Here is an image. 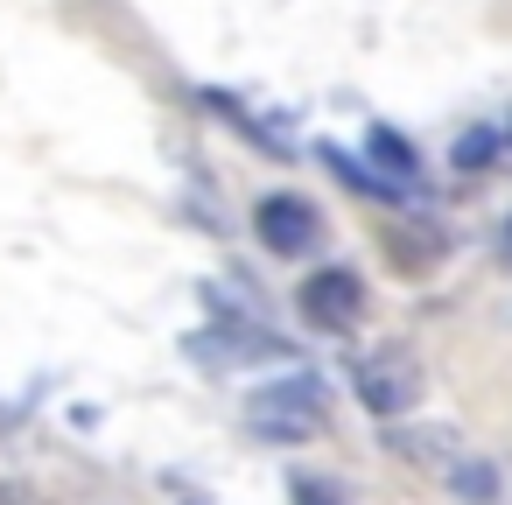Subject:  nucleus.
I'll use <instances>...</instances> for the list:
<instances>
[{"mask_svg": "<svg viewBox=\"0 0 512 505\" xmlns=\"http://www.w3.org/2000/svg\"><path fill=\"white\" fill-rule=\"evenodd\" d=\"M246 421H253L260 435L302 442V435H316V421H323V386H316V379H281V386H260V393L246 400Z\"/></svg>", "mask_w": 512, "mask_h": 505, "instance_id": "nucleus-1", "label": "nucleus"}, {"mask_svg": "<svg viewBox=\"0 0 512 505\" xmlns=\"http://www.w3.org/2000/svg\"><path fill=\"white\" fill-rule=\"evenodd\" d=\"M253 232H260L267 253L295 260V253H309V246L323 239V211H316L309 197H295V190H267V197L253 204Z\"/></svg>", "mask_w": 512, "mask_h": 505, "instance_id": "nucleus-2", "label": "nucleus"}, {"mask_svg": "<svg viewBox=\"0 0 512 505\" xmlns=\"http://www.w3.org/2000/svg\"><path fill=\"white\" fill-rule=\"evenodd\" d=\"M302 316H309L316 330H351V323L365 316V281H358L351 267H316V274L302 281Z\"/></svg>", "mask_w": 512, "mask_h": 505, "instance_id": "nucleus-3", "label": "nucleus"}, {"mask_svg": "<svg viewBox=\"0 0 512 505\" xmlns=\"http://www.w3.org/2000/svg\"><path fill=\"white\" fill-rule=\"evenodd\" d=\"M358 400H365L372 414H400V407L421 400V372H414L400 351H386V358H372V365L358 372Z\"/></svg>", "mask_w": 512, "mask_h": 505, "instance_id": "nucleus-4", "label": "nucleus"}, {"mask_svg": "<svg viewBox=\"0 0 512 505\" xmlns=\"http://www.w3.org/2000/svg\"><path fill=\"white\" fill-rule=\"evenodd\" d=\"M449 162H456V169H470V176H477V169H491V162H498V134H491V127H463V134H456V148H449Z\"/></svg>", "mask_w": 512, "mask_h": 505, "instance_id": "nucleus-5", "label": "nucleus"}, {"mask_svg": "<svg viewBox=\"0 0 512 505\" xmlns=\"http://www.w3.org/2000/svg\"><path fill=\"white\" fill-rule=\"evenodd\" d=\"M365 148H372V162H386V169H393L400 183L414 176V148H407V141H400L393 127H372V141H365Z\"/></svg>", "mask_w": 512, "mask_h": 505, "instance_id": "nucleus-6", "label": "nucleus"}, {"mask_svg": "<svg viewBox=\"0 0 512 505\" xmlns=\"http://www.w3.org/2000/svg\"><path fill=\"white\" fill-rule=\"evenodd\" d=\"M456 491H470V498H491V491H498V477H491L484 463H470V470H456Z\"/></svg>", "mask_w": 512, "mask_h": 505, "instance_id": "nucleus-7", "label": "nucleus"}, {"mask_svg": "<svg viewBox=\"0 0 512 505\" xmlns=\"http://www.w3.org/2000/svg\"><path fill=\"white\" fill-rule=\"evenodd\" d=\"M295 505H337L330 484H295Z\"/></svg>", "mask_w": 512, "mask_h": 505, "instance_id": "nucleus-8", "label": "nucleus"}]
</instances>
